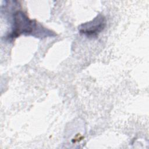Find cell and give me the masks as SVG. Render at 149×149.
I'll return each instance as SVG.
<instances>
[{"label":"cell","instance_id":"cell-1","mask_svg":"<svg viewBox=\"0 0 149 149\" xmlns=\"http://www.w3.org/2000/svg\"><path fill=\"white\" fill-rule=\"evenodd\" d=\"M37 23L31 20L27 14L22 10H18L13 14V30L9 36L10 38H16L21 34H33L37 30Z\"/></svg>","mask_w":149,"mask_h":149},{"label":"cell","instance_id":"cell-2","mask_svg":"<svg viewBox=\"0 0 149 149\" xmlns=\"http://www.w3.org/2000/svg\"><path fill=\"white\" fill-rule=\"evenodd\" d=\"M105 25V17L99 14L91 21L81 24L79 29L81 34L88 37L95 36L104 30Z\"/></svg>","mask_w":149,"mask_h":149}]
</instances>
